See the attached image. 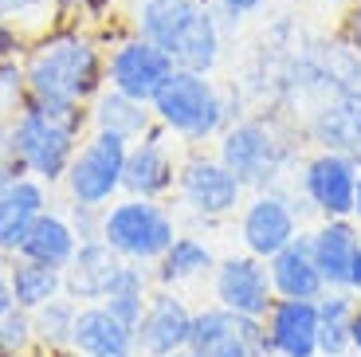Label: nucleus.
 I'll use <instances>...</instances> for the list:
<instances>
[{
    "instance_id": "ddd939ff",
    "label": "nucleus",
    "mask_w": 361,
    "mask_h": 357,
    "mask_svg": "<svg viewBox=\"0 0 361 357\" xmlns=\"http://www.w3.org/2000/svg\"><path fill=\"white\" fill-rule=\"evenodd\" d=\"M212 298L232 314H247V318H263L275 303L267 275V259L255 255H224L212 267Z\"/></svg>"
},
{
    "instance_id": "f257e3e1",
    "label": "nucleus",
    "mask_w": 361,
    "mask_h": 357,
    "mask_svg": "<svg viewBox=\"0 0 361 357\" xmlns=\"http://www.w3.org/2000/svg\"><path fill=\"white\" fill-rule=\"evenodd\" d=\"M27 102L67 118H90V99L106 87V55L79 28H51L27 47Z\"/></svg>"
},
{
    "instance_id": "bb28decb",
    "label": "nucleus",
    "mask_w": 361,
    "mask_h": 357,
    "mask_svg": "<svg viewBox=\"0 0 361 357\" xmlns=\"http://www.w3.org/2000/svg\"><path fill=\"white\" fill-rule=\"evenodd\" d=\"M8 279H12V298L24 310H36L47 298L63 295V267H51V263H39V259L12 255Z\"/></svg>"
},
{
    "instance_id": "c9c22d12",
    "label": "nucleus",
    "mask_w": 361,
    "mask_h": 357,
    "mask_svg": "<svg viewBox=\"0 0 361 357\" xmlns=\"http://www.w3.org/2000/svg\"><path fill=\"white\" fill-rule=\"evenodd\" d=\"M342 40L361 55V0L353 8H345V20H342Z\"/></svg>"
},
{
    "instance_id": "79ce46f5",
    "label": "nucleus",
    "mask_w": 361,
    "mask_h": 357,
    "mask_svg": "<svg viewBox=\"0 0 361 357\" xmlns=\"http://www.w3.org/2000/svg\"><path fill=\"white\" fill-rule=\"evenodd\" d=\"M4 357H47V353L36 346V349H20V353H4Z\"/></svg>"
},
{
    "instance_id": "72a5a7b5",
    "label": "nucleus",
    "mask_w": 361,
    "mask_h": 357,
    "mask_svg": "<svg viewBox=\"0 0 361 357\" xmlns=\"http://www.w3.org/2000/svg\"><path fill=\"white\" fill-rule=\"evenodd\" d=\"M24 52V28L16 20L0 16V59H16Z\"/></svg>"
},
{
    "instance_id": "4be33fe9",
    "label": "nucleus",
    "mask_w": 361,
    "mask_h": 357,
    "mask_svg": "<svg viewBox=\"0 0 361 357\" xmlns=\"http://www.w3.org/2000/svg\"><path fill=\"white\" fill-rule=\"evenodd\" d=\"M310 138L318 150L345 153L361 165V90H345L310 118Z\"/></svg>"
},
{
    "instance_id": "1a4fd4ad",
    "label": "nucleus",
    "mask_w": 361,
    "mask_h": 357,
    "mask_svg": "<svg viewBox=\"0 0 361 357\" xmlns=\"http://www.w3.org/2000/svg\"><path fill=\"white\" fill-rule=\"evenodd\" d=\"M189 349H197L200 357H271L263 318L232 314L220 303L192 310Z\"/></svg>"
},
{
    "instance_id": "c85d7f7f",
    "label": "nucleus",
    "mask_w": 361,
    "mask_h": 357,
    "mask_svg": "<svg viewBox=\"0 0 361 357\" xmlns=\"http://www.w3.org/2000/svg\"><path fill=\"white\" fill-rule=\"evenodd\" d=\"M20 349H36V330H32V310L8 306L0 314V357L20 353Z\"/></svg>"
},
{
    "instance_id": "aec40b11",
    "label": "nucleus",
    "mask_w": 361,
    "mask_h": 357,
    "mask_svg": "<svg viewBox=\"0 0 361 357\" xmlns=\"http://www.w3.org/2000/svg\"><path fill=\"white\" fill-rule=\"evenodd\" d=\"M71 346L87 357H142L137 353V334L126 322H118L102 303H79Z\"/></svg>"
},
{
    "instance_id": "c756f323",
    "label": "nucleus",
    "mask_w": 361,
    "mask_h": 357,
    "mask_svg": "<svg viewBox=\"0 0 361 357\" xmlns=\"http://www.w3.org/2000/svg\"><path fill=\"white\" fill-rule=\"evenodd\" d=\"M102 306H106L118 322H126L130 330H137V322H142L145 306H149V286H122V291H110V295L102 298Z\"/></svg>"
},
{
    "instance_id": "a18cd8bd",
    "label": "nucleus",
    "mask_w": 361,
    "mask_h": 357,
    "mask_svg": "<svg viewBox=\"0 0 361 357\" xmlns=\"http://www.w3.org/2000/svg\"><path fill=\"white\" fill-rule=\"evenodd\" d=\"M279 4H290V0H279Z\"/></svg>"
},
{
    "instance_id": "2f4dec72",
    "label": "nucleus",
    "mask_w": 361,
    "mask_h": 357,
    "mask_svg": "<svg viewBox=\"0 0 361 357\" xmlns=\"http://www.w3.org/2000/svg\"><path fill=\"white\" fill-rule=\"evenodd\" d=\"M67 216H71L75 232H79V240H99L102 236V208L94 205H67Z\"/></svg>"
},
{
    "instance_id": "393cba45",
    "label": "nucleus",
    "mask_w": 361,
    "mask_h": 357,
    "mask_svg": "<svg viewBox=\"0 0 361 357\" xmlns=\"http://www.w3.org/2000/svg\"><path fill=\"white\" fill-rule=\"evenodd\" d=\"M212 267H216V255L200 236L177 232V240L169 243L161 259L154 263V283L157 286H173L177 291L180 283H197V279H212Z\"/></svg>"
},
{
    "instance_id": "ea45409f",
    "label": "nucleus",
    "mask_w": 361,
    "mask_h": 357,
    "mask_svg": "<svg viewBox=\"0 0 361 357\" xmlns=\"http://www.w3.org/2000/svg\"><path fill=\"white\" fill-rule=\"evenodd\" d=\"M322 4H326V8H353V4H357V0H322Z\"/></svg>"
},
{
    "instance_id": "4468645a",
    "label": "nucleus",
    "mask_w": 361,
    "mask_h": 357,
    "mask_svg": "<svg viewBox=\"0 0 361 357\" xmlns=\"http://www.w3.org/2000/svg\"><path fill=\"white\" fill-rule=\"evenodd\" d=\"M177 169H180V161L173 157V145L165 142V130L154 126L145 138L130 142L126 173H122V193H126V197L165 200L173 188H177Z\"/></svg>"
},
{
    "instance_id": "2eb2a0df",
    "label": "nucleus",
    "mask_w": 361,
    "mask_h": 357,
    "mask_svg": "<svg viewBox=\"0 0 361 357\" xmlns=\"http://www.w3.org/2000/svg\"><path fill=\"white\" fill-rule=\"evenodd\" d=\"M134 334H137V353L142 357H169L177 349H185L189 346V334H192L189 303L173 286L149 291V306H145Z\"/></svg>"
},
{
    "instance_id": "423d86ee",
    "label": "nucleus",
    "mask_w": 361,
    "mask_h": 357,
    "mask_svg": "<svg viewBox=\"0 0 361 357\" xmlns=\"http://www.w3.org/2000/svg\"><path fill=\"white\" fill-rule=\"evenodd\" d=\"M216 157L247 188H275L283 169L295 157V150H290L287 138H279L275 122H267V118H244V122H232L220 134Z\"/></svg>"
},
{
    "instance_id": "6e6552de",
    "label": "nucleus",
    "mask_w": 361,
    "mask_h": 357,
    "mask_svg": "<svg viewBox=\"0 0 361 357\" xmlns=\"http://www.w3.org/2000/svg\"><path fill=\"white\" fill-rule=\"evenodd\" d=\"M177 200L197 220H224L244 208L247 185L212 153H189L177 169Z\"/></svg>"
},
{
    "instance_id": "f3484780",
    "label": "nucleus",
    "mask_w": 361,
    "mask_h": 357,
    "mask_svg": "<svg viewBox=\"0 0 361 357\" xmlns=\"http://www.w3.org/2000/svg\"><path fill=\"white\" fill-rule=\"evenodd\" d=\"M47 188L39 177L32 173H16L12 181L0 185V251H8L16 255L24 248L27 232L36 228V220L51 208V197H47Z\"/></svg>"
},
{
    "instance_id": "7ed1b4c3",
    "label": "nucleus",
    "mask_w": 361,
    "mask_h": 357,
    "mask_svg": "<svg viewBox=\"0 0 361 357\" xmlns=\"http://www.w3.org/2000/svg\"><path fill=\"white\" fill-rule=\"evenodd\" d=\"M149 107H154V122L185 145L212 142L235 122L232 99L204 71H189V67H177Z\"/></svg>"
},
{
    "instance_id": "20e7f679",
    "label": "nucleus",
    "mask_w": 361,
    "mask_h": 357,
    "mask_svg": "<svg viewBox=\"0 0 361 357\" xmlns=\"http://www.w3.org/2000/svg\"><path fill=\"white\" fill-rule=\"evenodd\" d=\"M90 118H67L27 102L12 114L8 122V150L24 173L39 177L44 185H59L79 150V134Z\"/></svg>"
},
{
    "instance_id": "a211bd4d",
    "label": "nucleus",
    "mask_w": 361,
    "mask_h": 357,
    "mask_svg": "<svg viewBox=\"0 0 361 357\" xmlns=\"http://www.w3.org/2000/svg\"><path fill=\"white\" fill-rule=\"evenodd\" d=\"M271 357H318V303L314 298H275L263 314Z\"/></svg>"
},
{
    "instance_id": "b1692460",
    "label": "nucleus",
    "mask_w": 361,
    "mask_h": 357,
    "mask_svg": "<svg viewBox=\"0 0 361 357\" xmlns=\"http://www.w3.org/2000/svg\"><path fill=\"white\" fill-rule=\"evenodd\" d=\"M318 303V357H350L353 353V314L361 298L350 286H326Z\"/></svg>"
},
{
    "instance_id": "f704fd0d",
    "label": "nucleus",
    "mask_w": 361,
    "mask_h": 357,
    "mask_svg": "<svg viewBox=\"0 0 361 357\" xmlns=\"http://www.w3.org/2000/svg\"><path fill=\"white\" fill-rule=\"evenodd\" d=\"M263 4H267V0H212V8L220 12V16L224 20H244V16H252V12H259Z\"/></svg>"
},
{
    "instance_id": "4c0bfd02",
    "label": "nucleus",
    "mask_w": 361,
    "mask_h": 357,
    "mask_svg": "<svg viewBox=\"0 0 361 357\" xmlns=\"http://www.w3.org/2000/svg\"><path fill=\"white\" fill-rule=\"evenodd\" d=\"M350 291L361 298V251H357V259H353V271H350Z\"/></svg>"
},
{
    "instance_id": "39448f33",
    "label": "nucleus",
    "mask_w": 361,
    "mask_h": 357,
    "mask_svg": "<svg viewBox=\"0 0 361 357\" xmlns=\"http://www.w3.org/2000/svg\"><path fill=\"white\" fill-rule=\"evenodd\" d=\"M177 216L149 197H122L110 200L102 208V240L126 259V263H142L154 267L157 259L169 251V243L177 240Z\"/></svg>"
},
{
    "instance_id": "6ab92c4d",
    "label": "nucleus",
    "mask_w": 361,
    "mask_h": 357,
    "mask_svg": "<svg viewBox=\"0 0 361 357\" xmlns=\"http://www.w3.org/2000/svg\"><path fill=\"white\" fill-rule=\"evenodd\" d=\"M310 251L326 286H350L353 259L361 251V224L353 216H330L310 228Z\"/></svg>"
},
{
    "instance_id": "0eeeda50",
    "label": "nucleus",
    "mask_w": 361,
    "mask_h": 357,
    "mask_svg": "<svg viewBox=\"0 0 361 357\" xmlns=\"http://www.w3.org/2000/svg\"><path fill=\"white\" fill-rule=\"evenodd\" d=\"M126 153H130L126 138L110 134V130H90L79 142V150H75L63 181H59L67 188V200L94 205V208H106L110 200H118L122 197Z\"/></svg>"
},
{
    "instance_id": "c03bdc74",
    "label": "nucleus",
    "mask_w": 361,
    "mask_h": 357,
    "mask_svg": "<svg viewBox=\"0 0 361 357\" xmlns=\"http://www.w3.org/2000/svg\"><path fill=\"white\" fill-rule=\"evenodd\" d=\"M169 357H200V353H197V349H189V346H185V349H177V353H169Z\"/></svg>"
},
{
    "instance_id": "37998d69",
    "label": "nucleus",
    "mask_w": 361,
    "mask_h": 357,
    "mask_svg": "<svg viewBox=\"0 0 361 357\" xmlns=\"http://www.w3.org/2000/svg\"><path fill=\"white\" fill-rule=\"evenodd\" d=\"M353 220L361 224V173H357V200H353Z\"/></svg>"
},
{
    "instance_id": "58836bf2",
    "label": "nucleus",
    "mask_w": 361,
    "mask_h": 357,
    "mask_svg": "<svg viewBox=\"0 0 361 357\" xmlns=\"http://www.w3.org/2000/svg\"><path fill=\"white\" fill-rule=\"evenodd\" d=\"M353 353L361 357V306H357V314H353Z\"/></svg>"
},
{
    "instance_id": "dca6fc26",
    "label": "nucleus",
    "mask_w": 361,
    "mask_h": 357,
    "mask_svg": "<svg viewBox=\"0 0 361 357\" xmlns=\"http://www.w3.org/2000/svg\"><path fill=\"white\" fill-rule=\"evenodd\" d=\"M126 271V259L118 255L106 240H82L75 259L63 267V295H71L75 303H102L118 286Z\"/></svg>"
},
{
    "instance_id": "7c9ffc66",
    "label": "nucleus",
    "mask_w": 361,
    "mask_h": 357,
    "mask_svg": "<svg viewBox=\"0 0 361 357\" xmlns=\"http://www.w3.org/2000/svg\"><path fill=\"white\" fill-rule=\"evenodd\" d=\"M27 99V79H24V63L16 59H0V114H16Z\"/></svg>"
},
{
    "instance_id": "f8f14e48",
    "label": "nucleus",
    "mask_w": 361,
    "mask_h": 357,
    "mask_svg": "<svg viewBox=\"0 0 361 357\" xmlns=\"http://www.w3.org/2000/svg\"><path fill=\"white\" fill-rule=\"evenodd\" d=\"M357 173L361 165L345 153L334 150H318L314 157L302 161V173H298V185H302V197L314 208L322 220L330 216H353V200H357Z\"/></svg>"
},
{
    "instance_id": "9d476101",
    "label": "nucleus",
    "mask_w": 361,
    "mask_h": 357,
    "mask_svg": "<svg viewBox=\"0 0 361 357\" xmlns=\"http://www.w3.org/2000/svg\"><path fill=\"white\" fill-rule=\"evenodd\" d=\"M298 232H307L302 212L279 188H255L252 200H244V208H240V243L255 259H271Z\"/></svg>"
},
{
    "instance_id": "a19ab883",
    "label": "nucleus",
    "mask_w": 361,
    "mask_h": 357,
    "mask_svg": "<svg viewBox=\"0 0 361 357\" xmlns=\"http://www.w3.org/2000/svg\"><path fill=\"white\" fill-rule=\"evenodd\" d=\"M47 357H87V353H79L75 346H67V349H55V353H47Z\"/></svg>"
},
{
    "instance_id": "412c9836",
    "label": "nucleus",
    "mask_w": 361,
    "mask_h": 357,
    "mask_svg": "<svg viewBox=\"0 0 361 357\" xmlns=\"http://www.w3.org/2000/svg\"><path fill=\"white\" fill-rule=\"evenodd\" d=\"M267 275H271L275 298H318L322 295L326 283L314 263V251H310V232H298L283 251H275L267 259Z\"/></svg>"
},
{
    "instance_id": "a878e982",
    "label": "nucleus",
    "mask_w": 361,
    "mask_h": 357,
    "mask_svg": "<svg viewBox=\"0 0 361 357\" xmlns=\"http://www.w3.org/2000/svg\"><path fill=\"white\" fill-rule=\"evenodd\" d=\"M79 232H75V224L67 212L59 208H47L44 216L36 220V228L27 232L24 248L16 255H27V259H39V263H51V267H67L79 251Z\"/></svg>"
},
{
    "instance_id": "cd10ccee",
    "label": "nucleus",
    "mask_w": 361,
    "mask_h": 357,
    "mask_svg": "<svg viewBox=\"0 0 361 357\" xmlns=\"http://www.w3.org/2000/svg\"><path fill=\"white\" fill-rule=\"evenodd\" d=\"M75 314H79V303L71 295H55L47 298L44 306L32 310V330H36V346L44 353H55V349L71 346L75 334Z\"/></svg>"
},
{
    "instance_id": "5701e85b",
    "label": "nucleus",
    "mask_w": 361,
    "mask_h": 357,
    "mask_svg": "<svg viewBox=\"0 0 361 357\" xmlns=\"http://www.w3.org/2000/svg\"><path fill=\"white\" fill-rule=\"evenodd\" d=\"M90 114V130H110V134L126 138V142H137L154 130V107L142 99H130L114 87H102L87 107Z\"/></svg>"
},
{
    "instance_id": "e433bc0d",
    "label": "nucleus",
    "mask_w": 361,
    "mask_h": 357,
    "mask_svg": "<svg viewBox=\"0 0 361 357\" xmlns=\"http://www.w3.org/2000/svg\"><path fill=\"white\" fill-rule=\"evenodd\" d=\"M8 263H12V255H8V251H0V314L8 310V306H16V298H12V279H8Z\"/></svg>"
},
{
    "instance_id": "9b49d317",
    "label": "nucleus",
    "mask_w": 361,
    "mask_h": 357,
    "mask_svg": "<svg viewBox=\"0 0 361 357\" xmlns=\"http://www.w3.org/2000/svg\"><path fill=\"white\" fill-rule=\"evenodd\" d=\"M173 71H177V63L157 44L137 36V32L122 36L106 55V87L122 90L130 99H142V102H154V95L161 90V83Z\"/></svg>"
},
{
    "instance_id": "f03ea898",
    "label": "nucleus",
    "mask_w": 361,
    "mask_h": 357,
    "mask_svg": "<svg viewBox=\"0 0 361 357\" xmlns=\"http://www.w3.org/2000/svg\"><path fill=\"white\" fill-rule=\"evenodd\" d=\"M130 28L189 71L212 75L224 55L220 12L208 0H134Z\"/></svg>"
},
{
    "instance_id": "473e14b6",
    "label": "nucleus",
    "mask_w": 361,
    "mask_h": 357,
    "mask_svg": "<svg viewBox=\"0 0 361 357\" xmlns=\"http://www.w3.org/2000/svg\"><path fill=\"white\" fill-rule=\"evenodd\" d=\"M47 8H51V0H0V16L16 20V24H24L32 16H44Z\"/></svg>"
}]
</instances>
